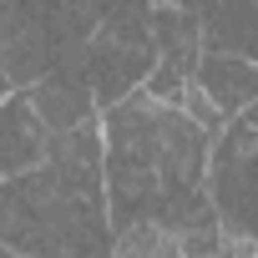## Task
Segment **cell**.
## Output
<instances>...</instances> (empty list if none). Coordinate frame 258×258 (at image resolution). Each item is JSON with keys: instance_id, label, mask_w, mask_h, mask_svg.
<instances>
[{"instance_id": "1", "label": "cell", "mask_w": 258, "mask_h": 258, "mask_svg": "<svg viewBox=\"0 0 258 258\" xmlns=\"http://www.w3.org/2000/svg\"><path fill=\"white\" fill-rule=\"evenodd\" d=\"M101 132L111 228L162 223L182 238V253L223 248V223L208 192V157L218 137L213 126H203L187 106L137 86L101 111Z\"/></svg>"}, {"instance_id": "2", "label": "cell", "mask_w": 258, "mask_h": 258, "mask_svg": "<svg viewBox=\"0 0 258 258\" xmlns=\"http://www.w3.org/2000/svg\"><path fill=\"white\" fill-rule=\"evenodd\" d=\"M0 243L11 253H111L101 116L51 132L46 162L0 177Z\"/></svg>"}, {"instance_id": "3", "label": "cell", "mask_w": 258, "mask_h": 258, "mask_svg": "<svg viewBox=\"0 0 258 258\" xmlns=\"http://www.w3.org/2000/svg\"><path fill=\"white\" fill-rule=\"evenodd\" d=\"M91 36H96L91 0H11V26H6L11 86H31L46 71L81 61Z\"/></svg>"}, {"instance_id": "4", "label": "cell", "mask_w": 258, "mask_h": 258, "mask_svg": "<svg viewBox=\"0 0 258 258\" xmlns=\"http://www.w3.org/2000/svg\"><path fill=\"white\" fill-rule=\"evenodd\" d=\"M208 192L223 223V248L258 243V101L223 121L208 157Z\"/></svg>"}, {"instance_id": "5", "label": "cell", "mask_w": 258, "mask_h": 258, "mask_svg": "<svg viewBox=\"0 0 258 258\" xmlns=\"http://www.w3.org/2000/svg\"><path fill=\"white\" fill-rule=\"evenodd\" d=\"M152 66H157V41H137V36L106 31V26H96V36L81 51V71H86L101 111L116 106L121 96H132L137 86H147Z\"/></svg>"}, {"instance_id": "6", "label": "cell", "mask_w": 258, "mask_h": 258, "mask_svg": "<svg viewBox=\"0 0 258 258\" xmlns=\"http://www.w3.org/2000/svg\"><path fill=\"white\" fill-rule=\"evenodd\" d=\"M152 41H157V66L147 76V91H157L162 101H182V91L192 86L198 56L208 51L203 41V16L182 11V6H152Z\"/></svg>"}, {"instance_id": "7", "label": "cell", "mask_w": 258, "mask_h": 258, "mask_svg": "<svg viewBox=\"0 0 258 258\" xmlns=\"http://www.w3.org/2000/svg\"><path fill=\"white\" fill-rule=\"evenodd\" d=\"M46 152H51V126L41 121L31 91L26 86L6 91V101H0V177H16L46 162Z\"/></svg>"}, {"instance_id": "8", "label": "cell", "mask_w": 258, "mask_h": 258, "mask_svg": "<svg viewBox=\"0 0 258 258\" xmlns=\"http://www.w3.org/2000/svg\"><path fill=\"white\" fill-rule=\"evenodd\" d=\"M198 91L223 111V116H238L258 101V61L253 56H238V51H203L198 56V71H192Z\"/></svg>"}, {"instance_id": "9", "label": "cell", "mask_w": 258, "mask_h": 258, "mask_svg": "<svg viewBox=\"0 0 258 258\" xmlns=\"http://www.w3.org/2000/svg\"><path fill=\"white\" fill-rule=\"evenodd\" d=\"M26 91H31V101H36V111H41V121L51 126V132H66V126H76V121L101 116V106H96V96H91V81H86L81 61L46 71V76L31 81Z\"/></svg>"}, {"instance_id": "10", "label": "cell", "mask_w": 258, "mask_h": 258, "mask_svg": "<svg viewBox=\"0 0 258 258\" xmlns=\"http://www.w3.org/2000/svg\"><path fill=\"white\" fill-rule=\"evenodd\" d=\"M203 41L213 51H238L258 61V0H218L203 11Z\"/></svg>"}, {"instance_id": "11", "label": "cell", "mask_w": 258, "mask_h": 258, "mask_svg": "<svg viewBox=\"0 0 258 258\" xmlns=\"http://www.w3.org/2000/svg\"><path fill=\"white\" fill-rule=\"evenodd\" d=\"M162 6H182V11L203 16V11H213V6H218V0H162Z\"/></svg>"}, {"instance_id": "12", "label": "cell", "mask_w": 258, "mask_h": 258, "mask_svg": "<svg viewBox=\"0 0 258 258\" xmlns=\"http://www.w3.org/2000/svg\"><path fill=\"white\" fill-rule=\"evenodd\" d=\"M0 253H11V248H6V243H0Z\"/></svg>"}, {"instance_id": "13", "label": "cell", "mask_w": 258, "mask_h": 258, "mask_svg": "<svg viewBox=\"0 0 258 258\" xmlns=\"http://www.w3.org/2000/svg\"><path fill=\"white\" fill-rule=\"evenodd\" d=\"M253 253H258V243H253Z\"/></svg>"}]
</instances>
